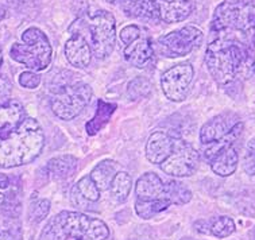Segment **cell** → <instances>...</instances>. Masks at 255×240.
<instances>
[{"mask_svg":"<svg viewBox=\"0 0 255 240\" xmlns=\"http://www.w3.org/2000/svg\"><path fill=\"white\" fill-rule=\"evenodd\" d=\"M208 39L237 43L255 50V0H223L215 8Z\"/></svg>","mask_w":255,"mask_h":240,"instance_id":"obj_1","label":"cell"},{"mask_svg":"<svg viewBox=\"0 0 255 240\" xmlns=\"http://www.w3.org/2000/svg\"><path fill=\"white\" fill-rule=\"evenodd\" d=\"M45 134L33 118L26 119L15 128L0 131V167L12 169L31 163L41 155Z\"/></svg>","mask_w":255,"mask_h":240,"instance_id":"obj_2","label":"cell"},{"mask_svg":"<svg viewBox=\"0 0 255 240\" xmlns=\"http://www.w3.org/2000/svg\"><path fill=\"white\" fill-rule=\"evenodd\" d=\"M204 61L212 79L220 87H228L245 66L253 65L254 53L237 43L208 39Z\"/></svg>","mask_w":255,"mask_h":240,"instance_id":"obj_3","label":"cell"},{"mask_svg":"<svg viewBox=\"0 0 255 240\" xmlns=\"http://www.w3.org/2000/svg\"><path fill=\"white\" fill-rule=\"evenodd\" d=\"M9 57L28 70L43 72L53 60V47L45 32L38 27L26 28L22 34V43H14L9 49Z\"/></svg>","mask_w":255,"mask_h":240,"instance_id":"obj_4","label":"cell"},{"mask_svg":"<svg viewBox=\"0 0 255 240\" xmlns=\"http://www.w3.org/2000/svg\"><path fill=\"white\" fill-rule=\"evenodd\" d=\"M80 19L83 27L88 30L91 35L93 56L99 60L111 56L116 45L115 16L106 9H96Z\"/></svg>","mask_w":255,"mask_h":240,"instance_id":"obj_5","label":"cell"},{"mask_svg":"<svg viewBox=\"0 0 255 240\" xmlns=\"http://www.w3.org/2000/svg\"><path fill=\"white\" fill-rule=\"evenodd\" d=\"M56 217L66 240H107L110 236L106 223L85 213L64 211Z\"/></svg>","mask_w":255,"mask_h":240,"instance_id":"obj_6","label":"cell"},{"mask_svg":"<svg viewBox=\"0 0 255 240\" xmlns=\"http://www.w3.org/2000/svg\"><path fill=\"white\" fill-rule=\"evenodd\" d=\"M91 85L84 81L65 84L51 100V111L61 120H72L81 114L92 99Z\"/></svg>","mask_w":255,"mask_h":240,"instance_id":"obj_7","label":"cell"},{"mask_svg":"<svg viewBox=\"0 0 255 240\" xmlns=\"http://www.w3.org/2000/svg\"><path fill=\"white\" fill-rule=\"evenodd\" d=\"M204 34L196 26H185L174 31H170L157 39L155 47L161 56L166 58H178L190 54L201 46Z\"/></svg>","mask_w":255,"mask_h":240,"instance_id":"obj_8","label":"cell"},{"mask_svg":"<svg viewBox=\"0 0 255 240\" xmlns=\"http://www.w3.org/2000/svg\"><path fill=\"white\" fill-rule=\"evenodd\" d=\"M200 154L193 146L181 139H174L173 151L161 163V170L167 176L190 177L199 167Z\"/></svg>","mask_w":255,"mask_h":240,"instance_id":"obj_9","label":"cell"},{"mask_svg":"<svg viewBox=\"0 0 255 240\" xmlns=\"http://www.w3.org/2000/svg\"><path fill=\"white\" fill-rule=\"evenodd\" d=\"M195 79V68L189 62L178 64L163 72L161 76V89L167 100L184 102Z\"/></svg>","mask_w":255,"mask_h":240,"instance_id":"obj_10","label":"cell"},{"mask_svg":"<svg viewBox=\"0 0 255 240\" xmlns=\"http://www.w3.org/2000/svg\"><path fill=\"white\" fill-rule=\"evenodd\" d=\"M239 121H241V118L235 112L226 111L219 114L201 127L200 142L203 143V146L216 143L224 136H227Z\"/></svg>","mask_w":255,"mask_h":240,"instance_id":"obj_11","label":"cell"},{"mask_svg":"<svg viewBox=\"0 0 255 240\" xmlns=\"http://www.w3.org/2000/svg\"><path fill=\"white\" fill-rule=\"evenodd\" d=\"M64 53L68 62L74 68L84 69L88 68L92 61V47L85 39L83 34H72V37L66 41L64 46Z\"/></svg>","mask_w":255,"mask_h":240,"instance_id":"obj_12","label":"cell"},{"mask_svg":"<svg viewBox=\"0 0 255 240\" xmlns=\"http://www.w3.org/2000/svg\"><path fill=\"white\" fill-rule=\"evenodd\" d=\"M174 138L163 131H155L150 135L146 142L144 154L150 163L161 165L173 151Z\"/></svg>","mask_w":255,"mask_h":240,"instance_id":"obj_13","label":"cell"},{"mask_svg":"<svg viewBox=\"0 0 255 240\" xmlns=\"http://www.w3.org/2000/svg\"><path fill=\"white\" fill-rule=\"evenodd\" d=\"M159 20L165 23H178L190 16L193 5L190 0H155Z\"/></svg>","mask_w":255,"mask_h":240,"instance_id":"obj_14","label":"cell"},{"mask_svg":"<svg viewBox=\"0 0 255 240\" xmlns=\"http://www.w3.org/2000/svg\"><path fill=\"white\" fill-rule=\"evenodd\" d=\"M135 194L138 196V199L142 200H167L166 182L153 171L144 173L136 181Z\"/></svg>","mask_w":255,"mask_h":240,"instance_id":"obj_15","label":"cell"},{"mask_svg":"<svg viewBox=\"0 0 255 240\" xmlns=\"http://www.w3.org/2000/svg\"><path fill=\"white\" fill-rule=\"evenodd\" d=\"M239 165V154L234 144H228L209 161V166L219 177L232 176Z\"/></svg>","mask_w":255,"mask_h":240,"instance_id":"obj_16","label":"cell"},{"mask_svg":"<svg viewBox=\"0 0 255 240\" xmlns=\"http://www.w3.org/2000/svg\"><path fill=\"white\" fill-rule=\"evenodd\" d=\"M154 57V46L148 38H138L125 49V58L135 68H143Z\"/></svg>","mask_w":255,"mask_h":240,"instance_id":"obj_17","label":"cell"},{"mask_svg":"<svg viewBox=\"0 0 255 240\" xmlns=\"http://www.w3.org/2000/svg\"><path fill=\"white\" fill-rule=\"evenodd\" d=\"M122 9L131 18L158 22L159 14L153 0H119Z\"/></svg>","mask_w":255,"mask_h":240,"instance_id":"obj_18","label":"cell"},{"mask_svg":"<svg viewBox=\"0 0 255 240\" xmlns=\"http://www.w3.org/2000/svg\"><path fill=\"white\" fill-rule=\"evenodd\" d=\"M77 165H79V159L74 155L64 154V155H58V157L49 159L45 170L51 180H66L73 176Z\"/></svg>","mask_w":255,"mask_h":240,"instance_id":"obj_19","label":"cell"},{"mask_svg":"<svg viewBox=\"0 0 255 240\" xmlns=\"http://www.w3.org/2000/svg\"><path fill=\"white\" fill-rule=\"evenodd\" d=\"M26 118V111L20 102L12 99L0 102V131L15 128Z\"/></svg>","mask_w":255,"mask_h":240,"instance_id":"obj_20","label":"cell"},{"mask_svg":"<svg viewBox=\"0 0 255 240\" xmlns=\"http://www.w3.org/2000/svg\"><path fill=\"white\" fill-rule=\"evenodd\" d=\"M116 173H118L116 162L112 161V159H107V161L100 162L93 167V170L91 171L89 176L92 177V180L95 181V184L98 185L99 189L107 190L110 189Z\"/></svg>","mask_w":255,"mask_h":240,"instance_id":"obj_21","label":"cell"},{"mask_svg":"<svg viewBox=\"0 0 255 240\" xmlns=\"http://www.w3.org/2000/svg\"><path fill=\"white\" fill-rule=\"evenodd\" d=\"M115 110L116 104H111V103H106L103 102V100H99L96 114H95V116L85 125V129H87L88 135L98 134L99 131L107 124L108 120L111 119L112 114L115 112Z\"/></svg>","mask_w":255,"mask_h":240,"instance_id":"obj_22","label":"cell"},{"mask_svg":"<svg viewBox=\"0 0 255 240\" xmlns=\"http://www.w3.org/2000/svg\"><path fill=\"white\" fill-rule=\"evenodd\" d=\"M131 188H132V178L130 174L126 171H118L110 186L112 199L118 204L125 203L130 196Z\"/></svg>","mask_w":255,"mask_h":240,"instance_id":"obj_23","label":"cell"},{"mask_svg":"<svg viewBox=\"0 0 255 240\" xmlns=\"http://www.w3.org/2000/svg\"><path fill=\"white\" fill-rule=\"evenodd\" d=\"M172 204L167 200H142L136 199L135 201V212L140 219L148 220L153 219L158 213L166 211Z\"/></svg>","mask_w":255,"mask_h":240,"instance_id":"obj_24","label":"cell"},{"mask_svg":"<svg viewBox=\"0 0 255 240\" xmlns=\"http://www.w3.org/2000/svg\"><path fill=\"white\" fill-rule=\"evenodd\" d=\"M166 199L172 205H185L192 200V192L184 184L172 180L166 182Z\"/></svg>","mask_w":255,"mask_h":240,"instance_id":"obj_25","label":"cell"},{"mask_svg":"<svg viewBox=\"0 0 255 240\" xmlns=\"http://www.w3.org/2000/svg\"><path fill=\"white\" fill-rule=\"evenodd\" d=\"M237 230L235 222L228 216H218L209 220V234L218 239H224L232 235Z\"/></svg>","mask_w":255,"mask_h":240,"instance_id":"obj_26","label":"cell"},{"mask_svg":"<svg viewBox=\"0 0 255 240\" xmlns=\"http://www.w3.org/2000/svg\"><path fill=\"white\" fill-rule=\"evenodd\" d=\"M76 188L79 190L84 199L88 200L89 203H96L100 199V192L98 185L95 184V181L92 180L91 176H85L83 178H80V181L76 184Z\"/></svg>","mask_w":255,"mask_h":240,"instance_id":"obj_27","label":"cell"},{"mask_svg":"<svg viewBox=\"0 0 255 240\" xmlns=\"http://www.w3.org/2000/svg\"><path fill=\"white\" fill-rule=\"evenodd\" d=\"M150 92H151V83L146 77H136L128 84V88H127V93L131 100L143 99Z\"/></svg>","mask_w":255,"mask_h":240,"instance_id":"obj_28","label":"cell"},{"mask_svg":"<svg viewBox=\"0 0 255 240\" xmlns=\"http://www.w3.org/2000/svg\"><path fill=\"white\" fill-rule=\"evenodd\" d=\"M50 212V201L46 199L37 200L30 205L28 211V220L34 224L41 223L43 219H46L47 215Z\"/></svg>","mask_w":255,"mask_h":240,"instance_id":"obj_29","label":"cell"},{"mask_svg":"<svg viewBox=\"0 0 255 240\" xmlns=\"http://www.w3.org/2000/svg\"><path fill=\"white\" fill-rule=\"evenodd\" d=\"M19 85L26 89H37L41 84V76L37 72L33 70H27V72H22L19 74Z\"/></svg>","mask_w":255,"mask_h":240,"instance_id":"obj_30","label":"cell"},{"mask_svg":"<svg viewBox=\"0 0 255 240\" xmlns=\"http://www.w3.org/2000/svg\"><path fill=\"white\" fill-rule=\"evenodd\" d=\"M119 38H121V41L125 43L126 46L130 45V43H132L134 41H136L138 38H140L139 26H136V24L125 26V27L121 30V32H119Z\"/></svg>","mask_w":255,"mask_h":240,"instance_id":"obj_31","label":"cell"},{"mask_svg":"<svg viewBox=\"0 0 255 240\" xmlns=\"http://www.w3.org/2000/svg\"><path fill=\"white\" fill-rule=\"evenodd\" d=\"M245 170L249 176H255V138L251 139L246 148V155H245Z\"/></svg>","mask_w":255,"mask_h":240,"instance_id":"obj_32","label":"cell"},{"mask_svg":"<svg viewBox=\"0 0 255 240\" xmlns=\"http://www.w3.org/2000/svg\"><path fill=\"white\" fill-rule=\"evenodd\" d=\"M8 5L16 12L27 14L26 11H30L37 5V0H8Z\"/></svg>","mask_w":255,"mask_h":240,"instance_id":"obj_33","label":"cell"},{"mask_svg":"<svg viewBox=\"0 0 255 240\" xmlns=\"http://www.w3.org/2000/svg\"><path fill=\"white\" fill-rule=\"evenodd\" d=\"M0 240H23L22 230L19 227L9 226L0 230Z\"/></svg>","mask_w":255,"mask_h":240,"instance_id":"obj_34","label":"cell"},{"mask_svg":"<svg viewBox=\"0 0 255 240\" xmlns=\"http://www.w3.org/2000/svg\"><path fill=\"white\" fill-rule=\"evenodd\" d=\"M70 201H72V204L76 205L77 208H87V204L89 203L88 200H85L83 196H81V193L77 190L76 186L72 189V193H70Z\"/></svg>","mask_w":255,"mask_h":240,"instance_id":"obj_35","label":"cell"},{"mask_svg":"<svg viewBox=\"0 0 255 240\" xmlns=\"http://www.w3.org/2000/svg\"><path fill=\"white\" fill-rule=\"evenodd\" d=\"M195 228L200 234H209V220H197L195 223Z\"/></svg>","mask_w":255,"mask_h":240,"instance_id":"obj_36","label":"cell"},{"mask_svg":"<svg viewBox=\"0 0 255 240\" xmlns=\"http://www.w3.org/2000/svg\"><path fill=\"white\" fill-rule=\"evenodd\" d=\"M9 186V178L3 173H0V189H7Z\"/></svg>","mask_w":255,"mask_h":240,"instance_id":"obj_37","label":"cell"},{"mask_svg":"<svg viewBox=\"0 0 255 240\" xmlns=\"http://www.w3.org/2000/svg\"><path fill=\"white\" fill-rule=\"evenodd\" d=\"M5 15H7V7L0 3V22L5 18Z\"/></svg>","mask_w":255,"mask_h":240,"instance_id":"obj_38","label":"cell"},{"mask_svg":"<svg viewBox=\"0 0 255 240\" xmlns=\"http://www.w3.org/2000/svg\"><path fill=\"white\" fill-rule=\"evenodd\" d=\"M1 65H3V51L0 49V68H1Z\"/></svg>","mask_w":255,"mask_h":240,"instance_id":"obj_39","label":"cell"},{"mask_svg":"<svg viewBox=\"0 0 255 240\" xmlns=\"http://www.w3.org/2000/svg\"><path fill=\"white\" fill-rule=\"evenodd\" d=\"M3 203H4V194L0 193V205H1Z\"/></svg>","mask_w":255,"mask_h":240,"instance_id":"obj_40","label":"cell"},{"mask_svg":"<svg viewBox=\"0 0 255 240\" xmlns=\"http://www.w3.org/2000/svg\"><path fill=\"white\" fill-rule=\"evenodd\" d=\"M104 1H107V3H110V4H114V3L119 1V0H104Z\"/></svg>","mask_w":255,"mask_h":240,"instance_id":"obj_41","label":"cell"},{"mask_svg":"<svg viewBox=\"0 0 255 240\" xmlns=\"http://www.w3.org/2000/svg\"><path fill=\"white\" fill-rule=\"evenodd\" d=\"M153 1H155V0H153Z\"/></svg>","mask_w":255,"mask_h":240,"instance_id":"obj_42","label":"cell"}]
</instances>
